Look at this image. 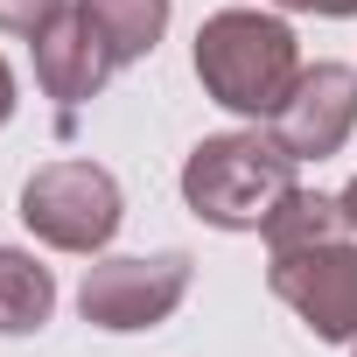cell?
I'll return each mask as SVG.
<instances>
[{
  "label": "cell",
  "mask_w": 357,
  "mask_h": 357,
  "mask_svg": "<svg viewBox=\"0 0 357 357\" xmlns=\"http://www.w3.org/2000/svg\"><path fill=\"white\" fill-rule=\"evenodd\" d=\"M301 77V43L280 15L259 8H218L197 29V84L238 112V119H273L280 98Z\"/></svg>",
  "instance_id": "1"
},
{
  "label": "cell",
  "mask_w": 357,
  "mask_h": 357,
  "mask_svg": "<svg viewBox=\"0 0 357 357\" xmlns=\"http://www.w3.org/2000/svg\"><path fill=\"white\" fill-rule=\"evenodd\" d=\"M294 154L273 133H211L183 161V204L218 231H266V218L301 190Z\"/></svg>",
  "instance_id": "2"
},
{
  "label": "cell",
  "mask_w": 357,
  "mask_h": 357,
  "mask_svg": "<svg viewBox=\"0 0 357 357\" xmlns=\"http://www.w3.org/2000/svg\"><path fill=\"white\" fill-rule=\"evenodd\" d=\"M119 183L98 161H43L22 183V225L50 252H105L119 238Z\"/></svg>",
  "instance_id": "3"
},
{
  "label": "cell",
  "mask_w": 357,
  "mask_h": 357,
  "mask_svg": "<svg viewBox=\"0 0 357 357\" xmlns=\"http://www.w3.org/2000/svg\"><path fill=\"white\" fill-rule=\"evenodd\" d=\"M190 252H140V259H98L77 287V315L91 329H112V336H133V329H154L183 308L190 294Z\"/></svg>",
  "instance_id": "4"
},
{
  "label": "cell",
  "mask_w": 357,
  "mask_h": 357,
  "mask_svg": "<svg viewBox=\"0 0 357 357\" xmlns=\"http://www.w3.org/2000/svg\"><path fill=\"white\" fill-rule=\"evenodd\" d=\"M266 287H273L322 343H357V238L273 252Z\"/></svg>",
  "instance_id": "5"
},
{
  "label": "cell",
  "mask_w": 357,
  "mask_h": 357,
  "mask_svg": "<svg viewBox=\"0 0 357 357\" xmlns=\"http://www.w3.org/2000/svg\"><path fill=\"white\" fill-rule=\"evenodd\" d=\"M350 126H357V70H343V63H301L294 91L266 119V133L294 161H329L350 140Z\"/></svg>",
  "instance_id": "6"
},
{
  "label": "cell",
  "mask_w": 357,
  "mask_h": 357,
  "mask_svg": "<svg viewBox=\"0 0 357 357\" xmlns=\"http://www.w3.org/2000/svg\"><path fill=\"white\" fill-rule=\"evenodd\" d=\"M29 43H36V84H43L63 112H77L84 98H98V91H105V77L119 70V63H112V50L98 43V29L84 22L77 0H70V8H63L50 29H36Z\"/></svg>",
  "instance_id": "7"
},
{
  "label": "cell",
  "mask_w": 357,
  "mask_h": 357,
  "mask_svg": "<svg viewBox=\"0 0 357 357\" xmlns=\"http://www.w3.org/2000/svg\"><path fill=\"white\" fill-rule=\"evenodd\" d=\"M84 22L98 29V43L112 50V63H140L154 56V43L168 36V15L175 0H77Z\"/></svg>",
  "instance_id": "8"
},
{
  "label": "cell",
  "mask_w": 357,
  "mask_h": 357,
  "mask_svg": "<svg viewBox=\"0 0 357 357\" xmlns=\"http://www.w3.org/2000/svg\"><path fill=\"white\" fill-rule=\"evenodd\" d=\"M56 308V280L36 252L0 245V336H36Z\"/></svg>",
  "instance_id": "9"
},
{
  "label": "cell",
  "mask_w": 357,
  "mask_h": 357,
  "mask_svg": "<svg viewBox=\"0 0 357 357\" xmlns=\"http://www.w3.org/2000/svg\"><path fill=\"white\" fill-rule=\"evenodd\" d=\"M329 238H350L343 197L294 190V197H287V204L266 218V252H301V245H329Z\"/></svg>",
  "instance_id": "10"
},
{
  "label": "cell",
  "mask_w": 357,
  "mask_h": 357,
  "mask_svg": "<svg viewBox=\"0 0 357 357\" xmlns=\"http://www.w3.org/2000/svg\"><path fill=\"white\" fill-rule=\"evenodd\" d=\"M63 8H70V0H0V29H8V36H36V29H50Z\"/></svg>",
  "instance_id": "11"
},
{
  "label": "cell",
  "mask_w": 357,
  "mask_h": 357,
  "mask_svg": "<svg viewBox=\"0 0 357 357\" xmlns=\"http://www.w3.org/2000/svg\"><path fill=\"white\" fill-rule=\"evenodd\" d=\"M273 8H287V15H329V22H350V15H357V0H273Z\"/></svg>",
  "instance_id": "12"
},
{
  "label": "cell",
  "mask_w": 357,
  "mask_h": 357,
  "mask_svg": "<svg viewBox=\"0 0 357 357\" xmlns=\"http://www.w3.org/2000/svg\"><path fill=\"white\" fill-rule=\"evenodd\" d=\"M15 119V70H8V56H0V126Z\"/></svg>",
  "instance_id": "13"
},
{
  "label": "cell",
  "mask_w": 357,
  "mask_h": 357,
  "mask_svg": "<svg viewBox=\"0 0 357 357\" xmlns=\"http://www.w3.org/2000/svg\"><path fill=\"white\" fill-rule=\"evenodd\" d=\"M343 218H350V231H357V175H350V190H343Z\"/></svg>",
  "instance_id": "14"
},
{
  "label": "cell",
  "mask_w": 357,
  "mask_h": 357,
  "mask_svg": "<svg viewBox=\"0 0 357 357\" xmlns=\"http://www.w3.org/2000/svg\"><path fill=\"white\" fill-rule=\"evenodd\" d=\"M350 357H357V350H350Z\"/></svg>",
  "instance_id": "15"
}]
</instances>
